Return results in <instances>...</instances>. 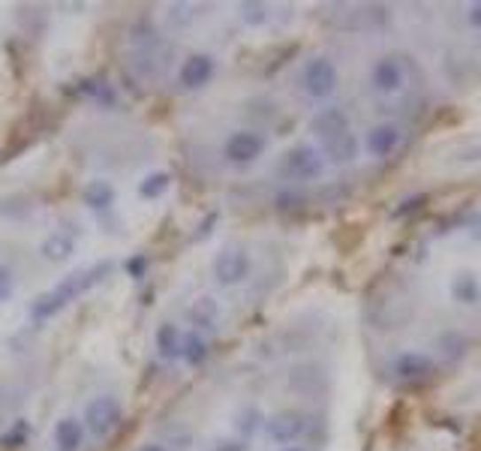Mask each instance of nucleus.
Masks as SVG:
<instances>
[{"mask_svg": "<svg viewBox=\"0 0 481 451\" xmlns=\"http://www.w3.org/2000/svg\"><path fill=\"white\" fill-rule=\"evenodd\" d=\"M94 274H99V268L90 271V274H73V277H66L58 289H51L49 295H43L40 301L34 304V316L36 319H49V316H55L58 310H64L75 295H81L90 283L97 280Z\"/></svg>", "mask_w": 481, "mask_h": 451, "instance_id": "nucleus-1", "label": "nucleus"}, {"mask_svg": "<svg viewBox=\"0 0 481 451\" xmlns=\"http://www.w3.org/2000/svg\"><path fill=\"white\" fill-rule=\"evenodd\" d=\"M120 422V403L114 397H94L85 409V424L94 437H109Z\"/></svg>", "mask_w": 481, "mask_h": 451, "instance_id": "nucleus-2", "label": "nucleus"}, {"mask_svg": "<svg viewBox=\"0 0 481 451\" xmlns=\"http://www.w3.org/2000/svg\"><path fill=\"white\" fill-rule=\"evenodd\" d=\"M280 172L292 181H310L316 175H322V159L316 157V151L310 148H292L280 159Z\"/></svg>", "mask_w": 481, "mask_h": 451, "instance_id": "nucleus-3", "label": "nucleus"}, {"mask_svg": "<svg viewBox=\"0 0 481 451\" xmlns=\"http://www.w3.org/2000/svg\"><path fill=\"white\" fill-rule=\"evenodd\" d=\"M265 151V139L259 133H250V129H241V133H232L223 144V154L232 159V163H250Z\"/></svg>", "mask_w": 481, "mask_h": 451, "instance_id": "nucleus-4", "label": "nucleus"}, {"mask_svg": "<svg viewBox=\"0 0 481 451\" xmlns=\"http://www.w3.org/2000/svg\"><path fill=\"white\" fill-rule=\"evenodd\" d=\"M301 82H304V90H307L310 97H325V94H331L334 82H337V73H334V66L328 64V60L316 58L304 66Z\"/></svg>", "mask_w": 481, "mask_h": 451, "instance_id": "nucleus-5", "label": "nucleus"}, {"mask_svg": "<svg viewBox=\"0 0 481 451\" xmlns=\"http://www.w3.org/2000/svg\"><path fill=\"white\" fill-rule=\"evenodd\" d=\"M213 274L223 286H235L250 274V256L241 253V250H223L213 262Z\"/></svg>", "mask_w": 481, "mask_h": 451, "instance_id": "nucleus-6", "label": "nucleus"}, {"mask_svg": "<svg viewBox=\"0 0 481 451\" xmlns=\"http://www.w3.org/2000/svg\"><path fill=\"white\" fill-rule=\"evenodd\" d=\"M211 75H213V60L208 55H193V58H187L184 64H181L178 79H181V85H184V88L196 90V88L208 85Z\"/></svg>", "mask_w": 481, "mask_h": 451, "instance_id": "nucleus-7", "label": "nucleus"}, {"mask_svg": "<svg viewBox=\"0 0 481 451\" xmlns=\"http://www.w3.org/2000/svg\"><path fill=\"white\" fill-rule=\"evenodd\" d=\"M304 431H307V422H304L301 416H295V412H280L277 418H271V422H268L271 439H277V442H295V439H301Z\"/></svg>", "mask_w": 481, "mask_h": 451, "instance_id": "nucleus-8", "label": "nucleus"}, {"mask_svg": "<svg viewBox=\"0 0 481 451\" xmlns=\"http://www.w3.org/2000/svg\"><path fill=\"white\" fill-rule=\"evenodd\" d=\"M51 439H55L58 451H79L85 442V424L75 422V418H60L51 431Z\"/></svg>", "mask_w": 481, "mask_h": 451, "instance_id": "nucleus-9", "label": "nucleus"}, {"mask_svg": "<svg viewBox=\"0 0 481 451\" xmlns=\"http://www.w3.org/2000/svg\"><path fill=\"white\" fill-rule=\"evenodd\" d=\"M316 133L322 136V142H325V144H331V142L343 139V136H349V121H346V114H343L340 109H325V112L316 118Z\"/></svg>", "mask_w": 481, "mask_h": 451, "instance_id": "nucleus-10", "label": "nucleus"}, {"mask_svg": "<svg viewBox=\"0 0 481 451\" xmlns=\"http://www.w3.org/2000/svg\"><path fill=\"white\" fill-rule=\"evenodd\" d=\"M373 82H376V88L385 90V94L400 90V85H403L400 64H397V60H379V64L373 66Z\"/></svg>", "mask_w": 481, "mask_h": 451, "instance_id": "nucleus-11", "label": "nucleus"}, {"mask_svg": "<svg viewBox=\"0 0 481 451\" xmlns=\"http://www.w3.org/2000/svg\"><path fill=\"white\" fill-rule=\"evenodd\" d=\"M157 349L163 358H181V349H184V334L175 325H159L157 328Z\"/></svg>", "mask_w": 481, "mask_h": 451, "instance_id": "nucleus-12", "label": "nucleus"}, {"mask_svg": "<svg viewBox=\"0 0 481 451\" xmlns=\"http://www.w3.org/2000/svg\"><path fill=\"white\" fill-rule=\"evenodd\" d=\"M73 250H75V238L70 232H55V235H49L43 244V253L49 259H66Z\"/></svg>", "mask_w": 481, "mask_h": 451, "instance_id": "nucleus-13", "label": "nucleus"}, {"mask_svg": "<svg viewBox=\"0 0 481 451\" xmlns=\"http://www.w3.org/2000/svg\"><path fill=\"white\" fill-rule=\"evenodd\" d=\"M217 316H220V310L211 298H202V301H196L193 307H190V323L198 328H213L217 325Z\"/></svg>", "mask_w": 481, "mask_h": 451, "instance_id": "nucleus-14", "label": "nucleus"}, {"mask_svg": "<svg viewBox=\"0 0 481 451\" xmlns=\"http://www.w3.org/2000/svg\"><path fill=\"white\" fill-rule=\"evenodd\" d=\"M112 187L105 181H90L85 187V202L90 205V208H105V205H112Z\"/></svg>", "mask_w": 481, "mask_h": 451, "instance_id": "nucleus-15", "label": "nucleus"}, {"mask_svg": "<svg viewBox=\"0 0 481 451\" xmlns=\"http://www.w3.org/2000/svg\"><path fill=\"white\" fill-rule=\"evenodd\" d=\"M397 142H400L397 127H383V129H376V133L370 136V151H373V154H388Z\"/></svg>", "mask_w": 481, "mask_h": 451, "instance_id": "nucleus-16", "label": "nucleus"}, {"mask_svg": "<svg viewBox=\"0 0 481 451\" xmlns=\"http://www.w3.org/2000/svg\"><path fill=\"white\" fill-rule=\"evenodd\" d=\"M208 355V343H205L198 334H187L184 338V349H181V358H187L190 364H198Z\"/></svg>", "mask_w": 481, "mask_h": 451, "instance_id": "nucleus-17", "label": "nucleus"}, {"mask_svg": "<svg viewBox=\"0 0 481 451\" xmlns=\"http://www.w3.org/2000/svg\"><path fill=\"white\" fill-rule=\"evenodd\" d=\"M166 187H169V178H166V175H154V178L142 183V196H159Z\"/></svg>", "mask_w": 481, "mask_h": 451, "instance_id": "nucleus-18", "label": "nucleus"}, {"mask_svg": "<svg viewBox=\"0 0 481 451\" xmlns=\"http://www.w3.org/2000/svg\"><path fill=\"white\" fill-rule=\"evenodd\" d=\"M476 283H472L469 277H463V280H457L454 283V295L461 298V301H472V298H476Z\"/></svg>", "mask_w": 481, "mask_h": 451, "instance_id": "nucleus-19", "label": "nucleus"}, {"mask_svg": "<svg viewBox=\"0 0 481 451\" xmlns=\"http://www.w3.org/2000/svg\"><path fill=\"white\" fill-rule=\"evenodd\" d=\"M25 433H27V427L25 424H15L10 433H4V446H10V448H19L21 442H25Z\"/></svg>", "mask_w": 481, "mask_h": 451, "instance_id": "nucleus-20", "label": "nucleus"}, {"mask_svg": "<svg viewBox=\"0 0 481 451\" xmlns=\"http://www.w3.org/2000/svg\"><path fill=\"white\" fill-rule=\"evenodd\" d=\"M10 295H12V274L6 265H0V301H6Z\"/></svg>", "mask_w": 481, "mask_h": 451, "instance_id": "nucleus-21", "label": "nucleus"}, {"mask_svg": "<svg viewBox=\"0 0 481 451\" xmlns=\"http://www.w3.org/2000/svg\"><path fill=\"white\" fill-rule=\"evenodd\" d=\"M139 451H169L166 446H159V442H148V446H142Z\"/></svg>", "mask_w": 481, "mask_h": 451, "instance_id": "nucleus-22", "label": "nucleus"}, {"mask_svg": "<svg viewBox=\"0 0 481 451\" xmlns=\"http://www.w3.org/2000/svg\"><path fill=\"white\" fill-rule=\"evenodd\" d=\"M472 19H476L478 25H481V6H478V10H476V15H472Z\"/></svg>", "mask_w": 481, "mask_h": 451, "instance_id": "nucleus-23", "label": "nucleus"}, {"mask_svg": "<svg viewBox=\"0 0 481 451\" xmlns=\"http://www.w3.org/2000/svg\"><path fill=\"white\" fill-rule=\"evenodd\" d=\"M286 451H304V448H286Z\"/></svg>", "mask_w": 481, "mask_h": 451, "instance_id": "nucleus-24", "label": "nucleus"}]
</instances>
